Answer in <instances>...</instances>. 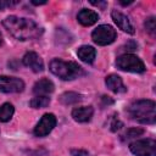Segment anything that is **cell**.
<instances>
[{
	"label": "cell",
	"instance_id": "obj_7",
	"mask_svg": "<svg viewBox=\"0 0 156 156\" xmlns=\"http://www.w3.org/2000/svg\"><path fill=\"white\" fill-rule=\"evenodd\" d=\"M56 117L54 113H45L39 122L37 123V126L34 127V135L35 136H46L49 133H51V130L55 128L56 126Z\"/></svg>",
	"mask_w": 156,
	"mask_h": 156
},
{
	"label": "cell",
	"instance_id": "obj_12",
	"mask_svg": "<svg viewBox=\"0 0 156 156\" xmlns=\"http://www.w3.org/2000/svg\"><path fill=\"white\" fill-rule=\"evenodd\" d=\"M77 20L78 22L84 26V27H89V26H93L94 23L98 22L99 20V15L93 11V10H88V9H82L78 15H77Z\"/></svg>",
	"mask_w": 156,
	"mask_h": 156
},
{
	"label": "cell",
	"instance_id": "obj_3",
	"mask_svg": "<svg viewBox=\"0 0 156 156\" xmlns=\"http://www.w3.org/2000/svg\"><path fill=\"white\" fill-rule=\"evenodd\" d=\"M49 68L52 74L62 80H72L85 74L83 67L73 61H63L61 58H54L50 61Z\"/></svg>",
	"mask_w": 156,
	"mask_h": 156
},
{
	"label": "cell",
	"instance_id": "obj_27",
	"mask_svg": "<svg viewBox=\"0 0 156 156\" xmlns=\"http://www.w3.org/2000/svg\"><path fill=\"white\" fill-rule=\"evenodd\" d=\"M32 4H33V5H45L46 1H34V0H33Z\"/></svg>",
	"mask_w": 156,
	"mask_h": 156
},
{
	"label": "cell",
	"instance_id": "obj_24",
	"mask_svg": "<svg viewBox=\"0 0 156 156\" xmlns=\"http://www.w3.org/2000/svg\"><path fill=\"white\" fill-rule=\"evenodd\" d=\"M126 50L127 51H134V50H136V48H138V44L135 43V41H133V40H130V41H128L127 44H126Z\"/></svg>",
	"mask_w": 156,
	"mask_h": 156
},
{
	"label": "cell",
	"instance_id": "obj_26",
	"mask_svg": "<svg viewBox=\"0 0 156 156\" xmlns=\"http://www.w3.org/2000/svg\"><path fill=\"white\" fill-rule=\"evenodd\" d=\"M101 99H102V101H104V104H102L104 106H105V105H112V104H113V100H112L110 96H106V95H104Z\"/></svg>",
	"mask_w": 156,
	"mask_h": 156
},
{
	"label": "cell",
	"instance_id": "obj_1",
	"mask_svg": "<svg viewBox=\"0 0 156 156\" xmlns=\"http://www.w3.org/2000/svg\"><path fill=\"white\" fill-rule=\"evenodd\" d=\"M2 26L13 38L22 41L37 39L43 34V29L34 21L24 17L9 16L2 21Z\"/></svg>",
	"mask_w": 156,
	"mask_h": 156
},
{
	"label": "cell",
	"instance_id": "obj_9",
	"mask_svg": "<svg viewBox=\"0 0 156 156\" xmlns=\"http://www.w3.org/2000/svg\"><path fill=\"white\" fill-rule=\"evenodd\" d=\"M22 62L26 67L30 68L35 73H39L44 69V62H43L41 57L34 51H29V52L24 54V56L22 58Z\"/></svg>",
	"mask_w": 156,
	"mask_h": 156
},
{
	"label": "cell",
	"instance_id": "obj_29",
	"mask_svg": "<svg viewBox=\"0 0 156 156\" xmlns=\"http://www.w3.org/2000/svg\"><path fill=\"white\" fill-rule=\"evenodd\" d=\"M2 45V34H1V32H0V46Z\"/></svg>",
	"mask_w": 156,
	"mask_h": 156
},
{
	"label": "cell",
	"instance_id": "obj_23",
	"mask_svg": "<svg viewBox=\"0 0 156 156\" xmlns=\"http://www.w3.org/2000/svg\"><path fill=\"white\" fill-rule=\"evenodd\" d=\"M18 4V1H9V0H0V10H4L6 7H11L13 5Z\"/></svg>",
	"mask_w": 156,
	"mask_h": 156
},
{
	"label": "cell",
	"instance_id": "obj_14",
	"mask_svg": "<svg viewBox=\"0 0 156 156\" xmlns=\"http://www.w3.org/2000/svg\"><path fill=\"white\" fill-rule=\"evenodd\" d=\"M94 115V108L91 106H82V107H76L72 111V117L76 122L84 123L91 119Z\"/></svg>",
	"mask_w": 156,
	"mask_h": 156
},
{
	"label": "cell",
	"instance_id": "obj_2",
	"mask_svg": "<svg viewBox=\"0 0 156 156\" xmlns=\"http://www.w3.org/2000/svg\"><path fill=\"white\" fill-rule=\"evenodd\" d=\"M128 113L132 119L143 124H154L156 121V104L152 100H136L128 107Z\"/></svg>",
	"mask_w": 156,
	"mask_h": 156
},
{
	"label": "cell",
	"instance_id": "obj_17",
	"mask_svg": "<svg viewBox=\"0 0 156 156\" xmlns=\"http://www.w3.org/2000/svg\"><path fill=\"white\" fill-rule=\"evenodd\" d=\"M15 113V107L10 102H5L0 106V122H9Z\"/></svg>",
	"mask_w": 156,
	"mask_h": 156
},
{
	"label": "cell",
	"instance_id": "obj_6",
	"mask_svg": "<svg viewBox=\"0 0 156 156\" xmlns=\"http://www.w3.org/2000/svg\"><path fill=\"white\" fill-rule=\"evenodd\" d=\"M129 150L135 156H156V141L154 139H139L129 144Z\"/></svg>",
	"mask_w": 156,
	"mask_h": 156
},
{
	"label": "cell",
	"instance_id": "obj_21",
	"mask_svg": "<svg viewBox=\"0 0 156 156\" xmlns=\"http://www.w3.org/2000/svg\"><path fill=\"white\" fill-rule=\"evenodd\" d=\"M122 127H123V123H122L118 118H113V119H112V122H111V130H112V132H117V130H119Z\"/></svg>",
	"mask_w": 156,
	"mask_h": 156
},
{
	"label": "cell",
	"instance_id": "obj_16",
	"mask_svg": "<svg viewBox=\"0 0 156 156\" xmlns=\"http://www.w3.org/2000/svg\"><path fill=\"white\" fill-rule=\"evenodd\" d=\"M82 95L74 91H66L60 96V102L63 105H74L79 101H82Z\"/></svg>",
	"mask_w": 156,
	"mask_h": 156
},
{
	"label": "cell",
	"instance_id": "obj_8",
	"mask_svg": "<svg viewBox=\"0 0 156 156\" xmlns=\"http://www.w3.org/2000/svg\"><path fill=\"white\" fill-rule=\"evenodd\" d=\"M24 90V82L17 77L0 76V91L1 93H21Z\"/></svg>",
	"mask_w": 156,
	"mask_h": 156
},
{
	"label": "cell",
	"instance_id": "obj_15",
	"mask_svg": "<svg viewBox=\"0 0 156 156\" xmlns=\"http://www.w3.org/2000/svg\"><path fill=\"white\" fill-rule=\"evenodd\" d=\"M77 56L85 63H93L96 57V50L90 45H82L77 50Z\"/></svg>",
	"mask_w": 156,
	"mask_h": 156
},
{
	"label": "cell",
	"instance_id": "obj_4",
	"mask_svg": "<svg viewBox=\"0 0 156 156\" xmlns=\"http://www.w3.org/2000/svg\"><path fill=\"white\" fill-rule=\"evenodd\" d=\"M116 67L124 72L143 73L145 72L144 62L133 54H122L116 60Z\"/></svg>",
	"mask_w": 156,
	"mask_h": 156
},
{
	"label": "cell",
	"instance_id": "obj_11",
	"mask_svg": "<svg viewBox=\"0 0 156 156\" xmlns=\"http://www.w3.org/2000/svg\"><path fill=\"white\" fill-rule=\"evenodd\" d=\"M55 90V85L54 83L48 79V78H41L39 79L34 87H33V93L35 95H41V96H48L49 94H51Z\"/></svg>",
	"mask_w": 156,
	"mask_h": 156
},
{
	"label": "cell",
	"instance_id": "obj_25",
	"mask_svg": "<svg viewBox=\"0 0 156 156\" xmlns=\"http://www.w3.org/2000/svg\"><path fill=\"white\" fill-rule=\"evenodd\" d=\"M91 5L94 6H98V7H101V9H105L107 6V2L106 1H90Z\"/></svg>",
	"mask_w": 156,
	"mask_h": 156
},
{
	"label": "cell",
	"instance_id": "obj_5",
	"mask_svg": "<svg viewBox=\"0 0 156 156\" xmlns=\"http://www.w3.org/2000/svg\"><path fill=\"white\" fill-rule=\"evenodd\" d=\"M116 38H117V33H116L115 28L111 27L110 24L98 26L91 33L93 41L98 45H101V46L112 44L116 40Z\"/></svg>",
	"mask_w": 156,
	"mask_h": 156
},
{
	"label": "cell",
	"instance_id": "obj_10",
	"mask_svg": "<svg viewBox=\"0 0 156 156\" xmlns=\"http://www.w3.org/2000/svg\"><path fill=\"white\" fill-rule=\"evenodd\" d=\"M111 17H112L113 22L117 24V27H118L119 29H122L123 32H126V33H128V34H134V32H135V30H134V27H133V24L130 23L129 18H128L124 13H122V12L118 11V10H112Z\"/></svg>",
	"mask_w": 156,
	"mask_h": 156
},
{
	"label": "cell",
	"instance_id": "obj_19",
	"mask_svg": "<svg viewBox=\"0 0 156 156\" xmlns=\"http://www.w3.org/2000/svg\"><path fill=\"white\" fill-rule=\"evenodd\" d=\"M141 134H144V129L143 128H138V127H133V128H128L124 134L122 135L123 140H129V139H134L136 136H140Z\"/></svg>",
	"mask_w": 156,
	"mask_h": 156
},
{
	"label": "cell",
	"instance_id": "obj_28",
	"mask_svg": "<svg viewBox=\"0 0 156 156\" xmlns=\"http://www.w3.org/2000/svg\"><path fill=\"white\" fill-rule=\"evenodd\" d=\"M132 2H133L132 0H130V1H127V2H126V1H119V4H121V5H123V6H126V5H129V4H132Z\"/></svg>",
	"mask_w": 156,
	"mask_h": 156
},
{
	"label": "cell",
	"instance_id": "obj_22",
	"mask_svg": "<svg viewBox=\"0 0 156 156\" xmlns=\"http://www.w3.org/2000/svg\"><path fill=\"white\" fill-rule=\"evenodd\" d=\"M69 152L72 156H88V151L82 149H71Z\"/></svg>",
	"mask_w": 156,
	"mask_h": 156
},
{
	"label": "cell",
	"instance_id": "obj_18",
	"mask_svg": "<svg viewBox=\"0 0 156 156\" xmlns=\"http://www.w3.org/2000/svg\"><path fill=\"white\" fill-rule=\"evenodd\" d=\"M50 104V98L49 96H41L37 95L29 101V106L33 108H44Z\"/></svg>",
	"mask_w": 156,
	"mask_h": 156
},
{
	"label": "cell",
	"instance_id": "obj_13",
	"mask_svg": "<svg viewBox=\"0 0 156 156\" xmlns=\"http://www.w3.org/2000/svg\"><path fill=\"white\" fill-rule=\"evenodd\" d=\"M105 84H106V87L111 91H113L116 94L126 93L127 91V88H126V85L122 82V78L119 76H117V74H110V76H107L105 78Z\"/></svg>",
	"mask_w": 156,
	"mask_h": 156
},
{
	"label": "cell",
	"instance_id": "obj_20",
	"mask_svg": "<svg viewBox=\"0 0 156 156\" xmlns=\"http://www.w3.org/2000/svg\"><path fill=\"white\" fill-rule=\"evenodd\" d=\"M144 27H145V30L150 34V35H155L156 34V21H155V17H149L146 18L145 23H144Z\"/></svg>",
	"mask_w": 156,
	"mask_h": 156
}]
</instances>
